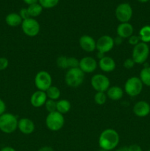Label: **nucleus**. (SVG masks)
I'll list each match as a JSON object with an SVG mask.
<instances>
[{"instance_id": "nucleus-9", "label": "nucleus", "mask_w": 150, "mask_h": 151, "mask_svg": "<svg viewBox=\"0 0 150 151\" xmlns=\"http://www.w3.org/2000/svg\"><path fill=\"white\" fill-rule=\"evenodd\" d=\"M21 29L24 33L29 37H35L38 35L41 29L40 24L34 18H29L23 20L21 23Z\"/></svg>"}, {"instance_id": "nucleus-5", "label": "nucleus", "mask_w": 150, "mask_h": 151, "mask_svg": "<svg viewBox=\"0 0 150 151\" xmlns=\"http://www.w3.org/2000/svg\"><path fill=\"white\" fill-rule=\"evenodd\" d=\"M65 119L62 114L57 111L49 113L46 117V125L51 131H58L63 127Z\"/></svg>"}, {"instance_id": "nucleus-37", "label": "nucleus", "mask_w": 150, "mask_h": 151, "mask_svg": "<svg viewBox=\"0 0 150 151\" xmlns=\"http://www.w3.org/2000/svg\"><path fill=\"white\" fill-rule=\"evenodd\" d=\"M38 151H54L52 147H49V146H44V147H41Z\"/></svg>"}, {"instance_id": "nucleus-6", "label": "nucleus", "mask_w": 150, "mask_h": 151, "mask_svg": "<svg viewBox=\"0 0 150 151\" xmlns=\"http://www.w3.org/2000/svg\"><path fill=\"white\" fill-rule=\"evenodd\" d=\"M144 84L138 77H132L126 80L124 83V91L130 97L139 95L143 90Z\"/></svg>"}, {"instance_id": "nucleus-22", "label": "nucleus", "mask_w": 150, "mask_h": 151, "mask_svg": "<svg viewBox=\"0 0 150 151\" xmlns=\"http://www.w3.org/2000/svg\"><path fill=\"white\" fill-rule=\"evenodd\" d=\"M139 78L144 85L150 86V66H146L140 72Z\"/></svg>"}, {"instance_id": "nucleus-28", "label": "nucleus", "mask_w": 150, "mask_h": 151, "mask_svg": "<svg viewBox=\"0 0 150 151\" xmlns=\"http://www.w3.org/2000/svg\"><path fill=\"white\" fill-rule=\"evenodd\" d=\"M44 106H45L46 109L49 113L57 111V101H55V100L47 99Z\"/></svg>"}, {"instance_id": "nucleus-26", "label": "nucleus", "mask_w": 150, "mask_h": 151, "mask_svg": "<svg viewBox=\"0 0 150 151\" xmlns=\"http://www.w3.org/2000/svg\"><path fill=\"white\" fill-rule=\"evenodd\" d=\"M107 94L105 92H101V91H97L94 95V101L97 105H104L107 101Z\"/></svg>"}, {"instance_id": "nucleus-40", "label": "nucleus", "mask_w": 150, "mask_h": 151, "mask_svg": "<svg viewBox=\"0 0 150 151\" xmlns=\"http://www.w3.org/2000/svg\"><path fill=\"white\" fill-rule=\"evenodd\" d=\"M0 151H16L13 147H10V146H7V147H4L3 148H1V150Z\"/></svg>"}, {"instance_id": "nucleus-8", "label": "nucleus", "mask_w": 150, "mask_h": 151, "mask_svg": "<svg viewBox=\"0 0 150 151\" xmlns=\"http://www.w3.org/2000/svg\"><path fill=\"white\" fill-rule=\"evenodd\" d=\"M91 86L94 90L101 92H105L110 87V81L107 76L102 74H96L91 78Z\"/></svg>"}, {"instance_id": "nucleus-34", "label": "nucleus", "mask_w": 150, "mask_h": 151, "mask_svg": "<svg viewBox=\"0 0 150 151\" xmlns=\"http://www.w3.org/2000/svg\"><path fill=\"white\" fill-rule=\"evenodd\" d=\"M20 15L21 18L22 19V20H26V19H29V18H31L29 14V12H28L27 8H22L21 10H20L19 13Z\"/></svg>"}, {"instance_id": "nucleus-35", "label": "nucleus", "mask_w": 150, "mask_h": 151, "mask_svg": "<svg viewBox=\"0 0 150 151\" xmlns=\"http://www.w3.org/2000/svg\"><path fill=\"white\" fill-rule=\"evenodd\" d=\"M128 151H143L142 148L141 147V146H139L138 145L133 144L131 145L128 147Z\"/></svg>"}, {"instance_id": "nucleus-38", "label": "nucleus", "mask_w": 150, "mask_h": 151, "mask_svg": "<svg viewBox=\"0 0 150 151\" xmlns=\"http://www.w3.org/2000/svg\"><path fill=\"white\" fill-rule=\"evenodd\" d=\"M25 3L28 5H31V4H36V3H38V0H24Z\"/></svg>"}, {"instance_id": "nucleus-29", "label": "nucleus", "mask_w": 150, "mask_h": 151, "mask_svg": "<svg viewBox=\"0 0 150 151\" xmlns=\"http://www.w3.org/2000/svg\"><path fill=\"white\" fill-rule=\"evenodd\" d=\"M57 66L60 69H68V57L66 56H60L57 58Z\"/></svg>"}, {"instance_id": "nucleus-43", "label": "nucleus", "mask_w": 150, "mask_h": 151, "mask_svg": "<svg viewBox=\"0 0 150 151\" xmlns=\"http://www.w3.org/2000/svg\"><path fill=\"white\" fill-rule=\"evenodd\" d=\"M99 151H110V150H104V149H101L100 148V150Z\"/></svg>"}, {"instance_id": "nucleus-18", "label": "nucleus", "mask_w": 150, "mask_h": 151, "mask_svg": "<svg viewBox=\"0 0 150 151\" xmlns=\"http://www.w3.org/2000/svg\"><path fill=\"white\" fill-rule=\"evenodd\" d=\"M118 36L121 38H129L131 35H133L134 28L129 22L119 24L116 29Z\"/></svg>"}, {"instance_id": "nucleus-1", "label": "nucleus", "mask_w": 150, "mask_h": 151, "mask_svg": "<svg viewBox=\"0 0 150 151\" xmlns=\"http://www.w3.org/2000/svg\"><path fill=\"white\" fill-rule=\"evenodd\" d=\"M120 141L119 134L113 128L104 130L99 137V146L101 149L113 150L116 149Z\"/></svg>"}, {"instance_id": "nucleus-16", "label": "nucleus", "mask_w": 150, "mask_h": 151, "mask_svg": "<svg viewBox=\"0 0 150 151\" xmlns=\"http://www.w3.org/2000/svg\"><path fill=\"white\" fill-rule=\"evenodd\" d=\"M132 111L138 117H145L150 113V105L146 101H138L135 104Z\"/></svg>"}, {"instance_id": "nucleus-4", "label": "nucleus", "mask_w": 150, "mask_h": 151, "mask_svg": "<svg viewBox=\"0 0 150 151\" xmlns=\"http://www.w3.org/2000/svg\"><path fill=\"white\" fill-rule=\"evenodd\" d=\"M149 55V47L148 44L144 42H140L133 47L132 53V58L137 64H142L146 61Z\"/></svg>"}, {"instance_id": "nucleus-19", "label": "nucleus", "mask_w": 150, "mask_h": 151, "mask_svg": "<svg viewBox=\"0 0 150 151\" xmlns=\"http://www.w3.org/2000/svg\"><path fill=\"white\" fill-rule=\"evenodd\" d=\"M106 94H107V97L113 101H118L123 97L124 91L120 86H114L110 87L107 89Z\"/></svg>"}, {"instance_id": "nucleus-36", "label": "nucleus", "mask_w": 150, "mask_h": 151, "mask_svg": "<svg viewBox=\"0 0 150 151\" xmlns=\"http://www.w3.org/2000/svg\"><path fill=\"white\" fill-rule=\"evenodd\" d=\"M5 111H6L5 103H4L1 99H0V116L2 115L3 114L5 113Z\"/></svg>"}, {"instance_id": "nucleus-23", "label": "nucleus", "mask_w": 150, "mask_h": 151, "mask_svg": "<svg viewBox=\"0 0 150 151\" xmlns=\"http://www.w3.org/2000/svg\"><path fill=\"white\" fill-rule=\"evenodd\" d=\"M139 38L141 39V42H144L147 44L150 42V26L149 25H146L143 27L139 31Z\"/></svg>"}, {"instance_id": "nucleus-11", "label": "nucleus", "mask_w": 150, "mask_h": 151, "mask_svg": "<svg viewBox=\"0 0 150 151\" xmlns=\"http://www.w3.org/2000/svg\"><path fill=\"white\" fill-rule=\"evenodd\" d=\"M114 46V39L108 35H102L96 41V50L98 52L104 55L113 50Z\"/></svg>"}, {"instance_id": "nucleus-12", "label": "nucleus", "mask_w": 150, "mask_h": 151, "mask_svg": "<svg viewBox=\"0 0 150 151\" xmlns=\"http://www.w3.org/2000/svg\"><path fill=\"white\" fill-rule=\"evenodd\" d=\"M98 63L94 58L85 56L79 60V68L84 73H92L96 69Z\"/></svg>"}, {"instance_id": "nucleus-42", "label": "nucleus", "mask_w": 150, "mask_h": 151, "mask_svg": "<svg viewBox=\"0 0 150 151\" xmlns=\"http://www.w3.org/2000/svg\"><path fill=\"white\" fill-rule=\"evenodd\" d=\"M138 1H140V2H141V3H146V2H147L148 1H149V0H138Z\"/></svg>"}, {"instance_id": "nucleus-13", "label": "nucleus", "mask_w": 150, "mask_h": 151, "mask_svg": "<svg viewBox=\"0 0 150 151\" xmlns=\"http://www.w3.org/2000/svg\"><path fill=\"white\" fill-rule=\"evenodd\" d=\"M79 47L87 52H91L96 50V41L88 35H83L79 38Z\"/></svg>"}, {"instance_id": "nucleus-2", "label": "nucleus", "mask_w": 150, "mask_h": 151, "mask_svg": "<svg viewBox=\"0 0 150 151\" xmlns=\"http://www.w3.org/2000/svg\"><path fill=\"white\" fill-rule=\"evenodd\" d=\"M85 73L78 68L69 69L65 75V81L68 86L71 88H77L83 83Z\"/></svg>"}, {"instance_id": "nucleus-32", "label": "nucleus", "mask_w": 150, "mask_h": 151, "mask_svg": "<svg viewBox=\"0 0 150 151\" xmlns=\"http://www.w3.org/2000/svg\"><path fill=\"white\" fill-rule=\"evenodd\" d=\"M123 65H124V67L125 69H130L134 67V66L135 65V61L132 60V58H126V60L124 61Z\"/></svg>"}, {"instance_id": "nucleus-20", "label": "nucleus", "mask_w": 150, "mask_h": 151, "mask_svg": "<svg viewBox=\"0 0 150 151\" xmlns=\"http://www.w3.org/2000/svg\"><path fill=\"white\" fill-rule=\"evenodd\" d=\"M5 22L7 25L10 27H18L19 25H21L22 19L21 18L20 15L16 13H9L5 18Z\"/></svg>"}, {"instance_id": "nucleus-14", "label": "nucleus", "mask_w": 150, "mask_h": 151, "mask_svg": "<svg viewBox=\"0 0 150 151\" xmlns=\"http://www.w3.org/2000/svg\"><path fill=\"white\" fill-rule=\"evenodd\" d=\"M47 99L48 98L45 91L38 90L31 96L30 103L34 108H40L45 105Z\"/></svg>"}, {"instance_id": "nucleus-25", "label": "nucleus", "mask_w": 150, "mask_h": 151, "mask_svg": "<svg viewBox=\"0 0 150 151\" xmlns=\"http://www.w3.org/2000/svg\"><path fill=\"white\" fill-rule=\"evenodd\" d=\"M45 92L46 94L47 98L49 100H53L56 101L60 97V89L54 86H51V87H49Z\"/></svg>"}, {"instance_id": "nucleus-10", "label": "nucleus", "mask_w": 150, "mask_h": 151, "mask_svg": "<svg viewBox=\"0 0 150 151\" xmlns=\"http://www.w3.org/2000/svg\"><path fill=\"white\" fill-rule=\"evenodd\" d=\"M132 8L131 5L128 3H121L119 4L116 8L115 15L116 17L121 23H126L129 22L132 19Z\"/></svg>"}, {"instance_id": "nucleus-17", "label": "nucleus", "mask_w": 150, "mask_h": 151, "mask_svg": "<svg viewBox=\"0 0 150 151\" xmlns=\"http://www.w3.org/2000/svg\"><path fill=\"white\" fill-rule=\"evenodd\" d=\"M99 66L100 69L104 72H111L115 70L116 67V63L114 59L109 56H104L102 58L99 59Z\"/></svg>"}, {"instance_id": "nucleus-33", "label": "nucleus", "mask_w": 150, "mask_h": 151, "mask_svg": "<svg viewBox=\"0 0 150 151\" xmlns=\"http://www.w3.org/2000/svg\"><path fill=\"white\" fill-rule=\"evenodd\" d=\"M9 65V61L6 58H0V71H3L7 68Z\"/></svg>"}, {"instance_id": "nucleus-27", "label": "nucleus", "mask_w": 150, "mask_h": 151, "mask_svg": "<svg viewBox=\"0 0 150 151\" xmlns=\"http://www.w3.org/2000/svg\"><path fill=\"white\" fill-rule=\"evenodd\" d=\"M60 0H38V3L42 6L43 8H53L57 5Z\"/></svg>"}, {"instance_id": "nucleus-31", "label": "nucleus", "mask_w": 150, "mask_h": 151, "mask_svg": "<svg viewBox=\"0 0 150 151\" xmlns=\"http://www.w3.org/2000/svg\"><path fill=\"white\" fill-rule=\"evenodd\" d=\"M128 42L130 45H132L135 47V45H137L138 44H139L141 42V39H140L139 36L138 35H132L128 38Z\"/></svg>"}, {"instance_id": "nucleus-3", "label": "nucleus", "mask_w": 150, "mask_h": 151, "mask_svg": "<svg viewBox=\"0 0 150 151\" xmlns=\"http://www.w3.org/2000/svg\"><path fill=\"white\" fill-rule=\"evenodd\" d=\"M17 117L13 114L4 113L0 116V131L4 134H12L18 128Z\"/></svg>"}, {"instance_id": "nucleus-15", "label": "nucleus", "mask_w": 150, "mask_h": 151, "mask_svg": "<svg viewBox=\"0 0 150 151\" xmlns=\"http://www.w3.org/2000/svg\"><path fill=\"white\" fill-rule=\"evenodd\" d=\"M18 128L24 134L29 135L35 131V124L33 121L28 118H22L19 120Z\"/></svg>"}, {"instance_id": "nucleus-30", "label": "nucleus", "mask_w": 150, "mask_h": 151, "mask_svg": "<svg viewBox=\"0 0 150 151\" xmlns=\"http://www.w3.org/2000/svg\"><path fill=\"white\" fill-rule=\"evenodd\" d=\"M79 60L74 57H68V69L79 67Z\"/></svg>"}, {"instance_id": "nucleus-7", "label": "nucleus", "mask_w": 150, "mask_h": 151, "mask_svg": "<svg viewBox=\"0 0 150 151\" xmlns=\"http://www.w3.org/2000/svg\"><path fill=\"white\" fill-rule=\"evenodd\" d=\"M35 85L39 91H46L52 83V78L50 74L46 71H40L35 77Z\"/></svg>"}, {"instance_id": "nucleus-21", "label": "nucleus", "mask_w": 150, "mask_h": 151, "mask_svg": "<svg viewBox=\"0 0 150 151\" xmlns=\"http://www.w3.org/2000/svg\"><path fill=\"white\" fill-rule=\"evenodd\" d=\"M71 109V103L69 100H59L57 101V111L62 114H67Z\"/></svg>"}, {"instance_id": "nucleus-44", "label": "nucleus", "mask_w": 150, "mask_h": 151, "mask_svg": "<svg viewBox=\"0 0 150 151\" xmlns=\"http://www.w3.org/2000/svg\"><path fill=\"white\" fill-rule=\"evenodd\" d=\"M146 151H150V149H149V150H146Z\"/></svg>"}, {"instance_id": "nucleus-41", "label": "nucleus", "mask_w": 150, "mask_h": 151, "mask_svg": "<svg viewBox=\"0 0 150 151\" xmlns=\"http://www.w3.org/2000/svg\"><path fill=\"white\" fill-rule=\"evenodd\" d=\"M115 151H128V147L124 146V147H121L119 148H117Z\"/></svg>"}, {"instance_id": "nucleus-24", "label": "nucleus", "mask_w": 150, "mask_h": 151, "mask_svg": "<svg viewBox=\"0 0 150 151\" xmlns=\"http://www.w3.org/2000/svg\"><path fill=\"white\" fill-rule=\"evenodd\" d=\"M43 9L44 8H43L42 6L39 3L31 4V5H29V7H27L28 12H29V14L31 18H35L40 16L41 13H42Z\"/></svg>"}, {"instance_id": "nucleus-39", "label": "nucleus", "mask_w": 150, "mask_h": 151, "mask_svg": "<svg viewBox=\"0 0 150 151\" xmlns=\"http://www.w3.org/2000/svg\"><path fill=\"white\" fill-rule=\"evenodd\" d=\"M122 39L123 38H120L119 36H118L117 38H116L114 39V43L115 44H116V45H119V44H121L122 43Z\"/></svg>"}]
</instances>
